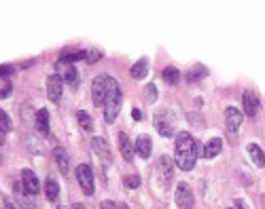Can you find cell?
Returning <instances> with one entry per match:
<instances>
[{
  "label": "cell",
  "instance_id": "603a6c76",
  "mask_svg": "<svg viewBox=\"0 0 265 209\" xmlns=\"http://www.w3.org/2000/svg\"><path fill=\"white\" fill-rule=\"evenodd\" d=\"M76 119H78V125H81V129L87 131V133H92L94 131V121H92V116L83 112V110H78L76 112Z\"/></svg>",
  "mask_w": 265,
  "mask_h": 209
},
{
  "label": "cell",
  "instance_id": "7a4b0ae2",
  "mask_svg": "<svg viewBox=\"0 0 265 209\" xmlns=\"http://www.w3.org/2000/svg\"><path fill=\"white\" fill-rule=\"evenodd\" d=\"M121 104H123V95H121V89L117 85V80L112 76H108V93H106V102H104V121L106 123H112L117 119V114L121 110Z\"/></svg>",
  "mask_w": 265,
  "mask_h": 209
},
{
  "label": "cell",
  "instance_id": "7c38bea8",
  "mask_svg": "<svg viewBox=\"0 0 265 209\" xmlns=\"http://www.w3.org/2000/svg\"><path fill=\"white\" fill-rule=\"evenodd\" d=\"M60 66L64 68V70H62V78H64V83L70 89H76L78 87V72L74 68V63H62L60 61Z\"/></svg>",
  "mask_w": 265,
  "mask_h": 209
},
{
  "label": "cell",
  "instance_id": "74e56055",
  "mask_svg": "<svg viewBox=\"0 0 265 209\" xmlns=\"http://www.w3.org/2000/svg\"><path fill=\"white\" fill-rule=\"evenodd\" d=\"M58 209H68V207H58Z\"/></svg>",
  "mask_w": 265,
  "mask_h": 209
},
{
  "label": "cell",
  "instance_id": "f1b7e54d",
  "mask_svg": "<svg viewBox=\"0 0 265 209\" xmlns=\"http://www.w3.org/2000/svg\"><path fill=\"white\" fill-rule=\"evenodd\" d=\"M123 184H126L128 188H138V186H140V178H136V176H128L126 180H123Z\"/></svg>",
  "mask_w": 265,
  "mask_h": 209
},
{
  "label": "cell",
  "instance_id": "1f68e13d",
  "mask_svg": "<svg viewBox=\"0 0 265 209\" xmlns=\"http://www.w3.org/2000/svg\"><path fill=\"white\" fill-rule=\"evenodd\" d=\"M11 72H13V68H11V66H2V70H0V74H2V78H8V76H11Z\"/></svg>",
  "mask_w": 265,
  "mask_h": 209
},
{
  "label": "cell",
  "instance_id": "2e32d148",
  "mask_svg": "<svg viewBox=\"0 0 265 209\" xmlns=\"http://www.w3.org/2000/svg\"><path fill=\"white\" fill-rule=\"evenodd\" d=\"M220 150H223V140H220V138H212V140H208L204 144L202 157H204V159H214Z\"/></svg>",
  "mask_w": 265,
  "mask_h": 209
},
{
  "label": "cell",
  "instance_id": "e575fe53",
  "mask_svg": "<svg viewBox=\"0 0 265 209\" xmlns=\"http://www.w3.org/2000/svg\"><path fill=\"white\" fill-rule=\"evenodd\" d=\"M72 209H87V207H85L83 203H74V205H72Z\"/></svg>",
  "mask_w": 265,
  "mask_h": 209
},
{
  "label": "cell",
  "instance_id": "5bb4252c",
  "mask_svg": "<svg viewBox=\"0 0 265 209\" xmlns=\"http://www.w3.org/2000/svg\"><path fill=\"white\" fill-rule=\"evenodd\" d=\"M53 157H56L58 169H60L64 176H68V174H70V157H68V152L62 148V146H56V150H53Z\"/></svg>",
  "mask_w": 265,
  "mask_h": 209
},
{
  "label": "cell",
  "instance_id": "277c9868",
  "mask_svg": "<svg viewBox=\"0 0 265 209\" xmlns=\"http://www.w3.org/2000/svg\"><path fill=\"white\" fill-rule=\"evenodd\" d=\"M106 93H108V74H100L94 78L92 85V99L96 106H104L106 102Z\"/></svg>",
  "mask_w": 265,
  "mask_h": 209
},
{
  "label": "cell",
  "instance_id": "ba28073f",
  "mask_svg": "<svg viewBox=\"0 0 265 209\" xmlns=\"http://www.w3.org/2000/svg\"><path fill=\"white\" fill-rule=\"evenodd\" d=\"M62 89H64V78H62V74H51L49 78H47V95H49V99L51 102H60L62 99Z\"/></svg>",
  "mask_w": 265,
  "mask_h": 209
},
{
  "label": "cell",
  "instance_id": "ac0fdd59",
  "mask_svg": "<svg viewBox=\"0 0 265 209\" xmlns=\"http://www.w3.org/2000/svg\"><path fill=\"white\" fill-rule=\"evenodd\" d=\"M34 125H36L38 133L42 135H49V112L42 108V110H38L36 114H34Z\"/></svg>",
  "mask_w": 265,
  "mask_h": 209
},
{
  "label": "cell",
  "instance_id": "52a82bcc",
  "mask_svg": "<svg viewBox=\"0 0 265 209\" xmlns=\"http://www.w3.org/2000/svg\"><path fill=\"white\" fill-rule=\"evenodd\" d=\"M174 199H176V205L178 209H193L196 201H193V193L187 182H180L178 186H176V193H174Z\"/></svg>",
  "mask_w": 265,
  "mask_h": 209
},
{
  "label": "cell",
  "instance_id": "d590c367",
  "mask_svg": "<svg viewBox=\"0 0 265 209\" xmlns=\"http://www.w3.org/2000/svg\"><path fill=\"white\" fill-rule=\"evenodd\" d=\"M119 209H130V207H128L126 203H119Z\"/></svg>",
  "mask_w": 265,
  "mask_h": 209
},
{
  "label": "cell",
  "instance_id": "e0dca14e",
  "mask_svg": "<svg viewBox=\"0 0 265 209\" xmlns=\"http://www.w3.org/2000/svg\"><path fill=\"white\" fill-rule=\"evenodd\" d=\"M136 152L140 154V159H148L151 157V138L148 135H138V140H136Z\"/></svg>",
  "mask_w": 265,
  "mask_h": 209
},
{
  "label": "cell",
  "instance_id": "6da1fadb",
  "mask_svg": "<svg viewBox=\"0 0 265 209\" xmlns=\"http://www.w3.org/2000/svg\"><path fill=\"white\" fill-rule=\"evenodd\" d=\"M200 142L196 138H191V133L187 131H178L176 133V163L182 171H191L196 167V163L202 154Z\"/></svg>",
  "mask_w": 265,
  "mask_h": 209
},
{
  "label": "cell",
  "instance_id": "3957f363",
  "mask_svg": "<svg viewBox=\"0 0 265 209\" xmlns=\"http://www.w3.org/2000/svg\"><path fill=\"white\" fill-rule=\"evenodd\" d=\"M172 178H174V163L170 157H159V163H157V180L162 182L164 188H170L172 184Z\"/></svg>",
  "mask_w": 265,
  "mask_h": 209
},
{
  "label": "cell",
  "instance_id": "5b68a950",
  "mask_svg": "<svg viewBox=\"0 0 265 209\" xmlns=\"http://www.w3.org/2000/svg\"><path fill=\"white\" fill-rule=\"evenodd\" d=\"M157 131L164 135V138H172L174 135V116L170 110H164V112H157L155 119H153Z\"/></svg>",
  "mask_w": 265,
  "mask_h": 209
},
{
  "label": "cell",
  "instance_id": "9a60e30c",
  "mask_svg": "<svg viewBox=\"0 0 265 209\" xmlns=\"http://www.w3.org/2000/svg\"><path fill=\"white\" fill-rule=\"evenodd\" d=\"M119 150H121V157L126 159V163L134 161V150H136V146H132L128 133H119Z\"/></svg>",
  "mask_w": 265,
  "mask_h": 209
},
{
  "label": "cell",
  "instance_id": "484cf974",
  "mask_svg": "<svg viewBox=\"0 0 265 209\" xmlns=\"http://www.w3.org/2000/svg\"><path fill=\"white\" fill-rule=\"evenodd\" d=\"M104 53L100 49H90V51H85V59L90 61V63H96V61H100L102 59Z\"/></svg>",
  "mask_w": 265,
  "mask_h": 209
},
{
  "label": "cell",
  "instance_id": "8d00e7d4",
  "mask_svg": "<svg viewBox=\"0 0 265 209\" xmlns=\"http://www.w3.org/2000/svg\"><path fill=\"white\" fill-rule=\"evenodd\" d=\"M263 209H265V195H263Z\"/></svg>",
  "mask_w": 265,
  "mask_h": 209
},
{
  "label": "cell",
  "instance_id": "cb8c5ba5",
  "mask_svg": "<svg viewBox=\"0 0 265 209\" xmlns=\"http://www.w3.org/2000/svg\"><path fill=\"white\" fill-rule=\"evenodd\" d=\"M208 74V70L204 68V66H196L193 70H189V74H187V80L189 83H198L200 78H204Z\"/></svg>",
  "mask_w": 265,
  "mask_h": 209
},
{
  "label": "cell",
  "instance_id": "8992f818",
  "mask_svg": "<svg viewBox=\"0 0 265 209\" xmlns=\"http://www.w3.org/2000/svg\"><path fill=\"white\" fill-rule=\"evenodd\" d=\"M76 180H78V186H81V190L85 195H94L96 190V184H94V171L90 165H78L76 167Z\"/></svg>",
  "mask_w": 265,
  "mask_h": 209
},
{
  "label": "cell",
  "instance_id": "d6986e66",
  "mask_svg": "<svg viewBox=\"0 0 265 209\" xmlns=\"http://www.w3.org/2000/svg\"><path fill=\"white\" fill-rule=\"evenodd\" d=\"M248 154H250V159L254 161V165L257 167H265V152L257 146V144H248Z\"/></svg>",
  "mask_w": 265,
  "mask_h": 209
},
{
  "label": "cell",
  "instance_id": "836d02e7",
  "mask_svg": "<svg viewBox=\"0 0 265 209\" xmlns=\"http://www.w3.org/2000/svg\"><path fill=\"white\" fill-rule=\"evenodd\" d=\"M2 207H4V209H15V207H13V203L8 201V199H2Z\"/></svg>",
  "mask_w": 265,
  "mask_h": 209
},
{
  "label": "cell",
  "instance_id": "4316f807",
  "mask_svg": "<svg viewBox=\"0 0 265 209\" xmlns=\"http://www.w3.org/2000/svg\"><path fill=\"white\" fill-rule=\"evenodd\" d=\"M155 97H157V87L155 85H146L144 87V102L146 104H153Z\"/></svg>",
  "mask_w": 265,
  "mask_h": 209
},
{
  "label": "cell",
  "instance_id": "ffe728a7",
  "mask_svg": "<svg viewBox=\"0 0 265 209\" xmlns=\"http://www.w3.org/2000/svg\"><path fill=\"white\" fill-rule=\"evenodd\" d=\"M162 78L166 80L168 85H176V83L180 80V72H178V68L168 66V68H164V72H162Z\"/></svg>",
  "mask_w": 265,
  "mask_h": 209
},
{
  "label": "cell",
  "instance_id": "4dcf8cb0",
  "mask_svg": "<svg viewBox=\"0 0 265 209\" xmlns=\"http://www.w3.org/2000/svg\"><path fill=\"white\" fill-rule=\"evenodd\" d=\"M100 209H119V205H114L112 201H104L100 203Z\"/></svg>",
  "mask_w": 265,
  "mask_h": 209
},
{
  "label": "cell",
  "instance_id": "d4e9b609",
  "mask_svg": "<svg viewBox=\"0 0 265 209\" xmlns=\"http://www.w3.org/2000/svg\"><path fill=\"white\" fill-rule=\"evenodd\" d=\"M13 129V125H11V119H8V114L4 110H0V131H2V138H4V133H8Z\"/></svg>",
  "mask_w": 265,
  "mask_h": 209
},
{
  "label": "cell",
  "instance_id": "d6a6232c",
  "mask_svg": "<svg viewBox=\"0 0 265 209\" xmlns=\"http://www.w3.org/2000/svg\"><path fill=\"white\" fill-rule=\"evenodd\" d=\"M132 116H134V121H142V112H140L138 108H134V110H132Z\"/></svg>",
  "mask_w": 265,
  "mask_h": 209
},
{
  "label": "cell",
  "instance_id": "44dd1931",
  "mask_svg": "<svg viewBox=\"0 0 265 209\" xmlns=\"http://www.w3.org/2000/svg\"><path fill=\"white\" fill-rule=\"evenodd\" d=\"M146 70H148V61L146 59H140L132 66V78H144L146 76Z\"/></svg>",
  "mask_w": 265,
  "mask_h": 209
},
{
  "label": "cell",
  "instance_id": "8fae6325",
  "mask_svg": "<svg viewBox=\"0 0 265 209\" xmlns=\"http://www.w3.org/2000/svg\"><path fill=\"white\" fill-rule=\"evenodd\" d=\"M92 148H94V152L100 157V161H104L106 165H108V163H112L110 148H108V144H106L104 138H94V140H92Z\"/></svg>",
  "mask_w": 265,
  "mask_h": 209
},
{
  "label": "cell",
  "instance_id": "30bf717a",
  "mask_svg": "<svg viewBox=\"0 0 265 209\" xmlns=\"http://www.w3.org/2000/svg\"><path fill=\"white\" fill-rule=\"evenodd\" d=\"M242 106H244V112H246V116H250V119H254V116H257L259 108H261V104H259V97L254 95L252 91H246V93L242 95Z\"/></svg>",
  "mask_w": 265,
  "mask_h": 209
},
{
  "label": "cell",
  "instance_id": "9c48e42d",
  "mask_svg": "<svg viewBox=\"0 0 265 209\" xmlns=\"http://www.w3.org/2000/svg\"><path fill=\"white\" fill-rule=\"evenodd\" d=\"M22 188L28 197L38 195V178L34 176V171H30V169L22 171Z\"/></svg>",
  "mask_w": 265,
  "mask_h": 209
},
{
  "label": "cell",
  "instance_id": "7402d4cb",
  "mask_svg": "<svg viewBox=\"0 0 265 209\" xmlns=\"http://www.w3.org/2000/svg\"><path fill=\"white\" fill-rule=\"evenodd\" d=\"M60 195V184L56 180H47L45 182V197H47V201H56Z\"/></svg>",
  "mask_w": 265,
  "mask_h": 209
},
{
  "label": "cell",
  "instance_id": "4fadbf2b",
  "mask_svg": "<svg viewBox=\"0 0 265 209\" xmlns=\"http://www.w3.org/2000/svg\"><path fill=\"white\" fill-rule=\"evenodd\" d=\"M225 123H227L229 133L234 135L238 129H240V125H242V112L238 110V108H227V110H225Z\"/></svg>",
  "mask_w": 265,
  "mask_h": 209
},
{
  "label": "cell",
  "instance_id": "83f0119b",
  "mask_svg": "<svg viewBox=\"0 0 265 209\" xmlns=\"http://www.w3.org/2000/svg\"><path fill=\"white\" fill-rule=\"evenodd\" d=\"M11 95V80L8 78H2V85H0V97H8Z\"/></svg>",
  "mask_w": 265,
  "mask_h": 209
},
{
  "label": "cell",
  "instance_id": "f546056e",
  "mask_svg": "<svg viewBox=\"0 0 265 209\" xmlns=\"http://www.w3.org/2000/svg\"><path fill=\"white\" fill-rule=\"evenodd\" d=\"M234 209H248V205H246L242 199H236V201H234Z\"/></svg>",
  "mask_w": 265,
  "mask_h": 209
}]
</instances>
